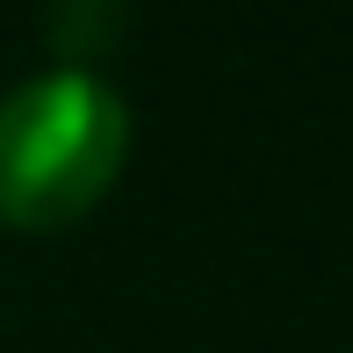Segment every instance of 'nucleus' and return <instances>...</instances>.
Returning a JSON list of instances; mask_svg holds the SVG:
<instances>
[{
	"label": "nucleus",
	"mask_w": 353,
	"mask_h": 353,
	"mask_svg": "<svg viewBox=\"0 0 353 353\" xmlns=\"http://www.w3.org/2000/svg\"><path fill=\"white\" fill-rule=\"evenodd\" d=\"M130 108L87 65H58L0 94V223L65 231L116 188Z\"/></svg>",
	"instance_id": "f257e3e1"
},
{
	"label": "nucleus",
	"mask_w": 353,
	"mask_h": 353,
	"mask_svg": "<svg viewBox=\"0 0 353 353\" xmlns=\"http://www.w3.org/2000/svg\"><path fill=\"white\" fill-rule=\"evenodd\" d=\"M116 22H123V0H51V37L79 58L101 51L116 37Z\"/></svg>",
	"instance_id": "f03ea898"
}]
</instances>
